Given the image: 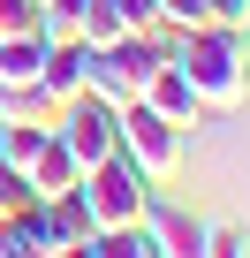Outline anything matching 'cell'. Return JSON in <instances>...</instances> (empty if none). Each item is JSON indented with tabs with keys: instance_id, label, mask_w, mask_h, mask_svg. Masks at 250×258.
<instances>
[{
	"instance_id": "cell-1",
	"label": "cell",
	"mask_w": 250,
	"mask_h": 258,
	"mask_svg": "<svg viewBox=\"0 0 250 258\" xmlns=\"http://www.w3.org/2000/svg\"><path fill=\"white\" fill-rule=\"evenodd\" d=\"M175 61H182V76L197 84V106H205V114H235V106L250 99V69H242V31H227V23L182 31V38H175Z\"/></svg>"
},
{
	"instance_id": "cell-2",
	"label": "cell",
	"mask_w": 250,
	"mask_h": 258,
	"mask_svg": "<svg viewBox=\"0 0 250 258\" xmlns=\"http://www.w3.org/2000/svg\"><path fill=\"white\" fill-rule=\"evenodd\" d=\"M114 121H121V160H129L144 182H175L182 175V129L167 114H152L144 99H129V106H114Z\"/></svg>"
},
{
	"instance_id": "cell-3",
	"label": "cell",
	"mask_w": 250,
	"mask_h": 258,
	"mask_svg": "<svg viewBox=\"0 0 250 258\" xmlns=\"http://www.w3.org/2000/svg\"><path fill=\"white\" fill-rule=\"evenodd\" d=\"M84 213H91V228L106 235V228H144V198H152V182L129 167V160H99V167H84Z\"/></svg>"
},
{
	"instance_id": "cell-4",
	"label": "cell",
	"mask_w": 250,
	"mask_h": 258,
	"mask_svg": "<svg viewBox=\"0 0 250 258\" xmlns=\"http://www.w3.org/2000/svg\"><path fill=\"white\" fill-rule=\"evenodd\" d=\"M53 137L76 152V167H99V160H114V152H121V121H114V106H106L99 91H76V99H61Z\"/></svg>"
},
{
	"instance_id": "cell-5",
	"label": "cell",
	"mask_w": 250,
	"mask_h": 258,
	"mask_svg": "<svg viewBox=\"0 0 250 258\" xmlns=\"http://www.w3.org/2000/svg\"><path fill=\"white\" fill-rule=\"evenodd\" d=\"M144 235H152V250H159V258H205L212 220H197V213H190V205H175V198H144Z\"/></svg>"
},
{
	"instance_id": "cell-6",
	"label": "cell",
	"mask_w": 250,
	"mask_h": 258,
	"mask_svg": "<svg viewBox=\"0 0 250 258\" xmlns=\"http://www.w3.org/2000/svg\"><path fill=\"white\" fill-rule=\"evenodd\" d=\"M38 84H46L53 99H76V91L91 84V46H84V31H53V38H46V69H38Z\"/></svg>"
},
{
	"instance_id": "cell-7",
	"label": "cell",
	"mask_w": 250,
	"mask_h": 258,
	"mask_svg": "<svg viewBox=\"0 0 250 258\" xmlns=\"http://www.w3.org/2000/svg\"><path fill=\"white\" fill-rule=\"evenodd\" d=\"M144 106H152V114H167L175 129H197V114H205V106H197V84L182 76V61H175V53L152 69V84H144Z\"/></svg>"
},
{
	"instance_id": "cell-8",
	"label": "cell",
	"mask_w": 250,
	"mask_h": 258,
	"mask_svg": "<svg viewBox=\"0 0 250 258\" xmlns=\"http://www.w3.org/2000/svg\"><path fill=\"white\" fill-rule=\"evenodd\" d=\"M38 69H46V31L0 38V91H16V84H38Z\"/></svg>"
},
{
	"instance_id": "cell-9",
	"label": "cell",
	"mask_w": 250,
	"mask_h": 258,
	"mask_svg": "<svg viewBox=\"0 0 250 258\" xmlns=\"http://www.w3.org/2000/svg\"><path fill=\"white\" fill-rule=\"evenodd\" d=\"M76 175H84V167H76V152H68L61 137H46V145H38V160L23 167V182H31L38 198H53V190H68Z\"/></svg>"
},
{
	"instance_id": "cell-10",
	"label": "cell",
	"mask_w": 250,
	"mask_h": 258,
	"mask_svg": "<svg viewBox=\"0 0 250 258\" xmlns=\"http://www.w3.org/2000/svg\"><path fill=\"white\" fill-rule=\"evenodd\" d=\"M76 182H84V175H76ZM76 182L46 198V213H53V228H61V243H84V235H99V228H91V213H84V190H76Z\"/></svg>"
},
{
	"instance_id": "cell-11",
	"label": "cell",
	"mask_w": 250,
	"mask_h": 258,
	"mask_svg": "<svg viewBox=\"0 0 250 258\" xmlns=\"http://www.w3.org/2000/svg\"><path fill=\"white\" fill-rule=\"evenodd\" d=\"M91 258H159V250H152L144 228H106V235L91 243Z\"/></svg>"
},
{
	"instance_id": "cell-12",
	"label": "cell",
	"mask_w": 250,
	"mask_h": 258,
	"mask_svg": "<svg viewBox=\"0 0 250 258\" xmlns=\"http://www.w3.org/2000/svg\"><path fill=\"white\" fill-rule=\"evenodd\" d=\"M159 23L182 38V31H205L212 23V0H159Z\"/></svg>"
},
{
	"instance_id": "cell-13",
	"label": "cell",
	"mask_w": 250,
	"mask_h": 258,
	"mask_svg": "<svg viewBox=\"0 0 250 258\" xmlns=\"http://www.w3.org/2000/svg\"><path fill=\"white\" fill-rule=\"evenodd\" d=\"M23 31H46V8L38 0H0V38H23Z\"/></svg>"
},
{
	"instance_id": "cell-14",
	"label": "cell",
	"mask_w": 250,
	"mask_h": 258,
	"mask_svg": "<svg viewBox=\"0 0 250 258\" xmlns=\"http://www.w3.org/2000/svg\"><path fill=\"white\" fill-rule=\"evenodd\" d=\"M31 198H38V190L23 182V167H8V160H0V220H16V213H23Z\"/></svg>"
},
{
	"instance_id": "cell-15",
	"label": "cell",
	"mask_w": 250,
	"mask_h": 258,
	"mask_svg": "<svg viewBox=\"0 0 250 258\" xmlns=\"http://www.w3.org/2000/svg\"><path fill=\"white\" fill-rule=\"evenodd\" d=\"M205 258H250V235H242V228H227V220H212V235H205Z\"/></svg>"
},
{
	"instance_id": "cell-16",
	"label": "cell",
	"mask_w": 250,
	"mask_h": 258,
	"mask_svg": "<svg viewBox=\"0 0 250 258\" xmlns=\"http://www.w3.org/2000/svg\"><path fill=\"white\" fill-rule=\"evenodd\" d=\"M0 258H46V250L23 235V220H0Z\"/></svg>"
},
{
	"instance_id": "cell-17",
	"label": "cell",
	"mask_w": 250,
	"mask_h": 258,
	"mask_svg": "<svg viewBox=\"0 0 250 258\" xmlns=\"http://www.w3.org/2000/svg\"><path fill=\"white\" fill-rule=\"evenodd\" d=\"M212 23H227V31H250V0H212Z\"/></svg>"
}]
</instances>
